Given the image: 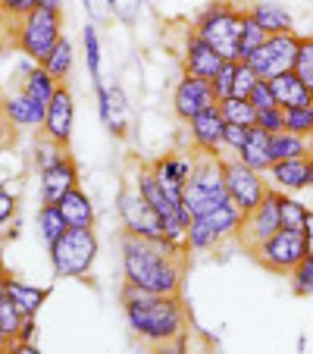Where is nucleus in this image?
Returning <instances> with one entry per match:
<instances>
[{"instance_id":"1","label":"nucleus","mask_w":313,"mask_h":354,"mask_svg":"<svg viewBox=\"0 0 313 354\" xmlns=\"http://www.w3.org/2000/svg\"><path fill=\"white\" fill-rule=\"evenodd\" d=\"M120 254H122V286L151 295H182L188 248L122 235Z\"/></svg>"},{"instance_id":"2","label":"nucleus","mask_w":313,"mask_h":354,"mask_svg":"<svg viewBox=\"0 0 313 354\" xmlns=\"http://www.w3.org/2000/svg\"><path fill=\"white\" fill-rule=\"evenodd\" d=\"M122 314L138 342L147 348H157L163 342H176L188 335V308L182 295H151V292H135V288L122 286L120 292Z\"/></svg>"},{"instance_id":"3","label":"nucleus","mask_w":313,"mask_h":354,"mask_svg":"<svg viewBox=\"0 0 313 354\" xmlns=\"http://www.w3.org/2000/svg\"><path fill=\"white\" fill-rule=\"evenodd\" d=\"M241 26H245V7L232 0H210L191 22L194 32L214 50H220L222 60H238Z\"/></svg>"},{"instance_id":"4","label":"nucleus","mask_w":313,"mask_h":354,"mask_svg":"<svg viewBox=\"0 0 313 354\" xmlns=\"http://www.w3.org/2000/svg\"><path fill=\"white\" fill-rule=\"evenodd\" d=\"M47 251H50V267H54L57 279H85L97 261L100 241L94 229L69 226Z\"/></svg>"},{"instance_id":"5","label":"nucleus","mask_w":313,"mask_h":354,"mask_svg":"<svg viewBox=\"0 0 313 354\" xmlns=\"http://www.w3.org/2000/svg\"><path fill=\"white\" fill-rule=\"evenodd\" d=\"M226 201L229 192H226V176H222V160L220 157H198L191 179L185 182V192H182L185 214L194 220V216H204L210 210L222 207Z\"/></svg>"},{"instance_id":"6","label":"nucleus","mask_w":313,"mask_h":354,"mask_svg":"<svg viewBox=\"0 0 313 354\" xmlns=\"http://www.w3.org/2000/svg\"><path fill=\"white\" fill-rule=\"evenodd\" d=\"M10 38H13L16 50H22L32 63H44L50 57V50L57 47V41L63 38V13L47 7L32 10L26 19L13 26Z\"/></svg>"},{"instance_id":"7","label":"nucleus","mask_w":313,"mask_h":354,"mask_svg":"<svg viewBox=\"0 0 313 354\" xmlns=\"http://www.w3.org/2000/svg\"><path fill=\"white\" fill-rule=\"evenodd\" d=\"M241 210L235 207L232 201H226L222 207L210 210L204 216H194L188 223V254H207V251H220L222 245L238 239V226H241Z\"/></svg>"},{"instance_id":"8","label":"nucleus","mask_w":313,"mask_h":354,"mask_svg":"<svg viewBox=\"0 0 313 354\" xmlns=\"http://www.w3.org/2000/svg\"><path fill=\"white\" fill-rule=\"evenodd\" d=\"M116 210H120L122 220V235H132V239H144V241H167V223L157 210L141 198V192L135 188L132 179H126V185L120 188V198H116Z\"/></svg>"},{"instance_id":"9","label":"nucleus","mask_w":313,"mask_h":354,"mask_svg":"<svg viewBox=\"0 0 313 354\" xmlns=\"http://www.w3.org/2000/svg\"><path fill=\"white\" fill-rule=\"evenodd\" d=\"M251 257H254V261H257L263 270H269V273L288 276V273H292V270L307 257L304 232H298V229H279V232L269 235L263 245L254 248Z\"/></svg>"},{"instance_id":"10","label":"nucleus","mask_w":313,"mask_h":354,"mask_svg":"<svg viewBox=\"0 0 313 354\" xmlns=\"http://www.w3.org/2000/svg\"><path fill=\"white\" fill-rule=\"evenodd\" d=\"M220 160H222V176H226L229 201H232L241 214L254 210L269 192L267 176L257 173V169H251V167H245V163H241L238 157H232V154H222Z\"/></svg>"},{"instance_id":"11","label":"nucleus","mask_w":313,"mask_h":354,"mask_svg":"<svg viewBox=\"0 0 313 354\" xmlns=\"http://www.w3.org/2000/svg\"><path fill=\"white\" fill-rule=\"evenodd\" d=\"M279 194L276 188H269L267 198L260 201L254 210H247L245 216H241V226H238V248L241 251H247L251 254L257 245H263V241L269 239V235H276L282 229V220H279Z\"/></svg>"},{"instance_id":"12","label":"nucleus","mask_w":313,"mask_h":354,"mask_svg":"<svg viewBox=\"0 0 313 354\" xmlns=\"http://www.w3.org/2000/svg\"><path fill=\"white\" fill-rule=\"evenodd\" d=\"M298 44H301V35L298 32H285V35H269L260 50L251 57V69L260 75L263 82L276 79L282 73H292L294 60H298Z\"/></svg>"},{"instance_id":"13","label":"nucleus","mask_w":313,"mask_h":354,"mask_svg":"<svg viewBox=\"0 0 313 354\" xmlns=\"http://www.w3.org/2000/svg\"><path fill=\"white\" fill-rule=\"evenodd\" d=\"M73 132H75V97H73V88L66 82H60L50 104H47L44 126L38 129V135H44L47 141H54L63 151H69L73 147Z\"/></svg>"},{"instance_id":"14","label":"nucleus","mask_w":313,"mask_h":354,"mask_svg":"<svg viewBox=\"0 0 313 354\" xmlns=\"http://www.w3.org/2000/svg\"><path fill=\"white\" fill-rule=\"evenodd\" d=\"M169 104H173L176 120L188 122V120H194L198 113H204V110L216 107L220 100H216L214 85H210L207 79H198V75L182 73L179 82H176V88H173V100H169Z\"/></svg>"},{"instance_id":"15","label":"nucleus","mask_w":313,"mask_h":354,"mask_svg":"<svg viewBox=\"0 0 313 354\" xmlns=\"http://www.w3.org/2000/svg\"><path fill=\"white\" fill-rule=\"evenodd\" d=\"M194 163H198V154L188 147V151H167V154L153 157L151 169H153V176H157V182L163 185V192H167L169 198L182 201L185 182L191 179V173H194Z\"/></svg>"},{"instance_id":"16","label":"nucleus","mask_w":313,"mask_h":354,"mask_svg":"<svg viewBox=\"0 0 313 354\" xmlns=\"http://www.w3.org/2000/svg\"><path fill=\"white\" fill-rule=\"evenodd\" d=\"M188 126V147L198 157H222V132H226V120H222L220 107H210L198 113Z\"/></svg>"},{"instance_id":"17","label":"nucleus","mask_w":313,"mask_h":354,"mask_svg":"<svg viewBox=\"0 0 313 354\" xmlns=\"http://www.w3.org/2000/svg\"><path fill=\"white\" fill-rule=\"evenodd\" d=\"M38 185H41V204H60L63 194L73 192L75 185H82V173L75 157L66 151L60 160L38 169Z\"/></svg>"},{"instance_id":"18","label":"nucleus","mask_w":313,"mask_h":354,"mask_svg":"<svg viewBox=\"0 0 313 354\" xmlns=\"http://www.w3.org/2000/svg\"><path fill=\"white\" fill-rule=\"evenodd\" d=\"M222 54L214 50V47L207 44L191 26H188L185 38H182V73L185 75H198V79H214L222 66Z\"/></svg>"},{"instance_id":"19","label":"nucleus","mask_w":313,"mask_h":354,"mask_svg":"<svg viewBox=\"0 0 313 354\" xmlns=\"http://www.w3.org/2000/svg\"><path fill=\"white\" fill-rule=\"evenodd\" d=\"M0 113H3V122L10 129H41L47 107L19 88V91L0 94Z\"/></svg>"},{"instance_id":"20","label":"nucleus","mask_w":313,"mask_h":354,"mask_svg":"<svg viewBox=\"0 0 313 354\" xmlns=\"http://www.w3.org/2000/svg\"><path fill=\"white\" fill-rule=\"evenodd\" d=\"M267 182L269 188L282 194H298L310 188V167H307V157H294V160H279L267 169Z\"/></svg>"},{"instance_id":"21","label":"nucleus","mask_w":313,"mask_h":354,"mask_svg":"<svg viewBox=\"0 0 313 354\" xmlns=\"http://www.w3.org/2000/svg\"><path fill=\"white\" fill-rule=\"evenodd\" d=\"M60 214L66 220V226L75 229H94V201L88 198V192L82 185H75L73 192H66L60 198Z\"/></svg>"},{"instance_id":"22","label":"nucleus","mask_w":313,"mask_h":354,"mask_svg":"<svg viewBox=\"0 0 313 354\" xmlns=\"http://www.w3.org/2000/svg\"><path fill=\"white\" fill-rule=\"evenodd\" d=\"M247 10H251V16L263 26V32L267 35H285V32H294V16L288 13L282 3H276V0H251L247 3Z\"/></svg>"},{"instance_id":"23","label":"nucleus","mask_w":313,"mask_h":354,"mask_svg":"<svg viewBox=\"0 0 313 354\" xmlns=\"http://www.w3.org/2000/svg\"><path fill=\"white\" fill-rule=\"evenodd\" d=\"M7 298L13 301L16 308L22 310V317H38L41 304H44L47 298H50V288H38V286H28V282L16 279L13 273L7 276Z\"/></svg>"},{"instance_id":"24","label":"nucleus","mask_w":313,"mask_h":354,"mask_svg":"<svg viewBox=\"0 0 313 354\" xmlns=\"http://www.w3.org/2000/svg\"><path fill=\"white\" fill-rule=\"evenodd\" d=\"M269 88H273L276 94V104H279L282 110H292V107H304V104H313V94L307 91V85L292 73H282L276 75V79H269Z\"/></svg>"},{"instance_id":"25","label":"nucleus","mask_w":313,"mask_h":354,"mask_svg":"<svg viewBox=\"0 0 313 354\" xmlns=\"http://www.w3.org/2000/svg\"><path fill=\"white\" fill-rule=\"evenodd\" d=\"M232 157H238L245 167H251V169H257V173L267 176V169L273 167V157H269V132H263V129L254 126L251 132H247L245 147Z\"/></svg>"},{"instance_id":"26","label":"nucleus","mask_w":313,"mask_h":354,"mask_svg":"<svg viewBox=\"0 0 313 354\" xmlns=\"http://www.w3.org/2000/svg\"><path fill=\"white\" fill-rule=\"evenodd\" d=\"M57 85H60V82L47 73L41 63H32V66L26 69V75H22V85L19 88L26 94H32L35 100H41V104L47 107V104H50V97H54V91H57Z\"/></svg>"},{"instance_id":"27","label":"nucleus","mask_w":313,"mask_h":354,"mask_svg":"<svg viewBox=\"0 0 313 354\" xmlns=\"http://www.w3.org/2000/svg\"><path fill=\"white\" fill-rule=\"evenodd\" d=\"M307 151H310V141L301 138V135L294 132H276L269 135V157H273V163L279 160H294V157H307Z\"/></svg>"},{"instance_id":"28","label":"nucleus","mask_w":313,"mask_h":354,"mask_svg":"<svg viewBox=\"0 0 313 354\" xmlns=\"http://www.w3.org/2000/svg\"><path fill=\"white\" fill-rule=\"evenodd\" d=\"M41 66L54 75L57 82H66L69 75H73V66H75V47H73V41L63 35V38L57 41V47L50 50V57H47Z\"/></svg>"},{"instance_id":"29","label":"nucleus","mask_w":313,"mask_h":354,"mask_svg":"<svg viewBox=\"0 0 313 354\" xmlns=\"http://www.w3.org/2000/svg\"><path fill=\"white\" fill-rule=\"evenodd\" d=\"M267 38H269V35L263 32V26H260V22L251 16V10L245 7V26H241V38H238V63L251 60Z\"/></svg>"},{"instance_id":"30","label":"nucleus","mask_w":313,"mask_h":354,"mask_svg":"<svg viewBox=\"0 0 313 354\" xmlns=\"http://www.w3.org/2000/svg\"><path fill=\"white\" fill-rule=\"evenodd\" d=\"M35 223H38V232H41V239H44L47 248L54 245V241L69 229L57 204H41V207H38V216H35Z\"/></svg>"},{"instance_id":"31","label":"nucleus","mask_w":313,"mask_h":354,"mask_svg":"<svg viewBox=\"0 0 313 354\" xmlns=\"http://www.w3.org/2000/svg\"><path fill=\"white\" fill-rule=\"evenodd\" d=\"M82 44H85V60H88L91 85L100 88L104 85V75H100V32H97V22H85V28H82Z\"/></svg>"},{"instance_id":"32","label":"nucleus","mask_w":313,"mask_h":354,"mask_svg":"<svg viewBox=\"0 0 313 354\" xmlns=\"http://www.w3.org/2000/svg\"><path fill=\"white\" fill-rule=\"evenodd\" d=\"M222 113V120L229 122V126H247L251 129L254 122H257V107H254L247 97H226L216 104Z\"/></svg>"},{"instance_id":"33","label":"nucleus","mask_w":313,"mask_h":354,"mask_svg":"<svg viewBox=\"0 0 313 354\" xmlns=\"http://www.w3.org/2000/svg\"><path fill=\"white\" fill-rule=\"evenodd\" d=\"M310 207H304V201H298V194H279V220L282 229H304Z\"/></svg>"},{"instance_id":"34","label":"nucleus","mask_w":313,"mask_h":354,"mask_svg":"<svg viewBox=\"0 0 313 354\" xmlns=\"http://www.w3.org/2000/svg\"><path fill=\"white\" fill-rule=\"evenodd\" d=\"M294 75L307 85V91L313 94V35H301L298 44V60H294Z\"/></svg>"},{"instance_id":"35","label":"nucleus","mask_w":313,"mask_h":354,"mask_svg":"<svg viewBox=\"0 0 313 354\" xmlns=\"http://www.w3.org/2000/svg\"><path fill=\"white\" fill-rule=\"evenodd\" d=\"M285 129L310 141V138H313V104H304V107L285 110Z\"/></svg>"},{"instance_id":"36","label":"nucleus","mask_w":313,"mask_h":354,"mask_svg":"<svg viewBox=\"0 0 313 354\" xmlns=\"http://www.w3.org/2000/svg\"><path fill=\"white\" fill-rule=\"evenodd\" d=\"M288 282H292L294 295H301V298H313V257H304V261L288 273Z\"/></svg>"},{"instance_id":"37","label":"nucleus","mask_w":313,"mask_h":354,"mask_svg":"<svg viewBox=\"0 0 313 354\" xmlns=\"http://www.w3.org/2000/svg\"><path fill=\"white\" fill-rule=\"evenodd\" d=\"M38 7H41V0H3V7H0V22H3V26H16V22H22Z\"/></svg>"},{"instance_id":"38","label":"nucleus","mask_w":313,"mask_h":354,"mask_svg":"<svg viewBox=\"0 0 313 354\" xmlns=\"http://www.w3.org/2000/svg\"><path fill=\"white\" fill-rule=\"evenodd\" d=\"M235 69H238V60H226L220 66V73L210 79V85H214V94L216 100H226L232 97V88H235Z\"/></svg>"},{"instance_id":"39","label":"nucleus","mask_w":313,"mask_h":354,"mask_svg":"<svg viewBox=\"0 0 313 354\" xmlns=\"http://www.w3.org/2000/svg\"><path fill=\"white\" fill-rule=\"evenodd\" d=\"M22 320H26V317H22V310L16 308L13 301H10V298H0V329H3V333H7L13 342H16V333H19Z\"/></svg>"},{"instance_id":"40","label":"nucleus","mask_w":313,"mask_h":354,"mask_svg":"<svg viewBox=\"0 0 313 354\" xmlns=\"http://www.w3.org/2000/svg\"><path fill=\"white\" fill-rule=\"evenodd\" d=\"M66 154L60 145H54V141H47L44 135H38V141H35V167L38 169H44V167H50L54 160H60V157Z\"/></svg>"},{"instance_id":"41","label":"nucleus","mask_w":313,"mask_h":354,"mask_svg":"<svg viewBox=\"0 0 313 354\" xmlns=\"http://www.w3.org/2000/svg\"><path fill=\"white\" fill-rule=\"evenodd\" d=\"M254 126L263 129V132H269V135L285 132V110H282V107L257 110V122H254Z\"/></svg>"},{"instance_id":"42","label":"nucleus","mask_w":313,"mask_h":354,"mask_svg":"<svg viewBox=\"0 0 313 354\" xmlns=\"http://www.w3.org/2000/svg\"><path fill=\"white\" fill-rule=\"evenodd\" d=\"M260 82V75L251 69V63H238L235 69V88H232V97H251L254 85Z\"/></svg>"},{"instance_id":"43","label":"nucleus","mask_w":313,"mask_h":354,"mask_svg":"<svg viewBox=\"0 0 313 354\" xmlns=\"http://www.w3.org/2000/svg\"><path fill=\"white\" fill-rule=\"evenodd\" d=\"M251 129L247 126H229L226 122V132H222V154H238L241 147H245L247 132H251Z\"/></svg>"},{"instance_id":"44","label":"nucleus","mask_w":313,"mask_h":354,"mask_svg":"<svg viewBox=\"0 0 313 354\" xmlns=\"http://www.w3.org/2000/svg\"><path fill=\"white\" fill-rule=\"evenodd\" d=\"M141 3L144 0H110V10H113V16L122 26H135V19L141 13Z\"/></svg>"},{"instance_id":"45","label":"nucleus","mask_w":313,"mask_h":354,"mask_svg":"<svg viewBox=\"0 0 313 354\" xmlns=\"http://www.w3.org/2000/svg\"><path fill=\"white\" fill-rule=\"evenodd\" d=\"M254 104L257 110H267V107H279L276 104V94H273V88H269V82H263L260 79L257 85H254V91H251V97H247Z\"/></svg>"},{"instance_id":"46","label":"nucleus","mask_w":313,"mask_h":354,"mask_svg":"<svg viewBox=\"0 0 313 354\" xmlns=\"http://www.w3.org/2000/svg\"><path fill=\"white\" fill-rule=\"evenodd\" d=\"M82 7H85V13L91 16V22H107L110 16H113L110 0H82Z\"/></svg>"},{"instance_id":"47","label":"nucleus","mask_w":313,"mask_h":354,"mask_svg":"<svg viewBox=\"0 0 313 354\" xmlns=\"http://www.w3.org/2000/svg\"><path fill=\"white\" fill-rule=\"evenodd\" d=\"M13 216H16V198L7 192V185L0 182V226H3V223H10Z\"/></svg>"},{"instance_id":"48","label":"nucleus","mask_w":313,"mask_h":354,"mask_svg":"<svg viewBox=\"0 0 313 354\" xmlns=\"http://www.w3.org/2000/svg\"><path fill=\"white\" fill-rule=\"evenodd\" d=\"M151 354H191V348H188V335H182V339H176V342H163V345L151 348Z\"/></svg>"},{"instance_id":"49","label":"nucleus","mask_w":313,"mask_h":354,"mask_svg":"<svg viewBox=\"0 0 313 354\" xmlns=\"http://www.w3.org/2000/svg\"><path fill=\"white\" fill-rule=\"evenodd\" d=\"M35 329H38V320H35V317H26L19 333H16V342H35Z\"/></svg>"},{"instance_id":"50","label":"nucleus","mask_w":313,"mask_h":354,"mask_svg":"<svg viewBox=\"0 0 313 354\" xmlns=\"http://www.w3.org/2000/svg\"><path fill=\"white\" fill-rule=\"evenodd\" d=\"M304 248H307V257H313V210H310V216H307V223H304Z\"/></svg>"},{"instance_id":"51","label":"nucleus","mask_w":313,"mask_h":354,"mask_svg":"<svg viewBox=\"0 0 313 354\" xmlns=\"http://www.w3.org/2000/svg\"><path fill=\"white\" fill-rule=\"evenodd\" d=\"M10 354H41V351H38V345H35V342H13Z\"/></svg>"},{"instance_id":"52","label":"nucleus","mask_w":313,"mask_h":354,"mask_svg":"<svg viewBox=\"0 0 313 354\" xmlns=\"http://www.w3.org/2000/svg\"><path fill=\"white\" fill-rule=\"evenodd\" d=\"M41 7H47V10H57V13H63V7H66V0H41Z\"/></svg>"},{"instance_id":"53","label":"nucleus","mask_w":313,"mask_h":354,"mask_svg":"<svg viewBox=\"0 0 313 354\" xmlns=\"http://www.w3.org/2000/svg\"><path fill=\"white\" fill-rule=\"evenodd\" d=\"M10 348H13V339H10V335L0 329V351H10Z\"/></svg>"},{"instance_id":"54","label":"nucleus","mask_w":313,"mask_h":354,"mask_svg":"<svg viewBox=\"0 0 313 354\" xmlns=\"http://www.w3.org/2000/svg\"><path fill=\"white\" fill-rule=\"evenodd\" d=\"M10 270H7V261H3V241H0V279H7Z\"/></svg>"},{"instance_id":"55","label":"nucleus","mask_w":313,"mask_h":354,"mask_svg":"<svg viewBox=\"0 0 313 354\" xmlns=\"http://www.w3.org/2000/svg\"><path fill=\"white\" fill-rule=\"evenodd\" d=\"M10 138L16 141V132H13V135H10V132H3V135H0V154H3V151H7V141H10Z\"/></svg>"},{"instance_id":"56","label":"nucleus","mask_w":313,"mask_h":354,"mask_svg":"<svg viewBox=\"0 0 313 354\" xmlns=\"http://www.w3.org/2000/svg\"><path fill=\"white\" fill-rule=\"evenodd\" d=\"M307 167H310V188H313V138H310V151H307Z\"/></svg>"},{"instance_id":"57","label":"nucleus","mask_w":313,"mask_h":354,"mask_svg":"<svg viewBox=\"0 0 313 354\" xmlns=\"http://www.w3.org/2000/svg\"><path fill=\"white\" fill-rule=\"evenodd\" d=\"M3 132H13V129H10L7 122H3V113H0V135H3Z\"/></svg>"},{"instance_id":"58","label":"nucleus","mask_w":313,"mask_h":354,"mask_svg":"<svg viewBox=\"0 0 313 354\" xmlns=\"http://www.w3.org/2000/svg\"><path fill=\"white\" fill-rule=\"evenodd\" d=\"M0 298H7V282L0 279Z\"/></svg>"},{"instance_id":"59","label":"nucleus","mask_w":313,"mask_h":354,"mask_svg":"<svg viewBox=\"0 0 313 354\" xmlns=\"http://www.w3.org/2000/svg\"><path fill=\"white\" fill-rule=\"evenodd\" d=\"M0 7H3V0H0Z\"/></svg>"}]
</instances>
